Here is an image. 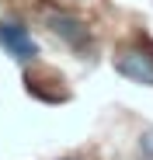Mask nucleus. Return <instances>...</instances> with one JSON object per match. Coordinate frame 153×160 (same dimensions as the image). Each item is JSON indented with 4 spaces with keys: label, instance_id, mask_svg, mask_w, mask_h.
<instances>
[{
    "label": "nucleus",
    "instance_id": "obj_1",
    "mask_svg": "<svg viewBox=\"0 0 153 160\" xmlns=\"http://www.w3.org/2000/svg\"><path fill=\"white\" fill-rule=\"evenodd\" d=\"M115 70L122 77H129L132 84L153 87V42L150 38H136V42H125L115 52Z\"/></svg>",
    "mask_w": 153,
    "mask_h": 160
},
{
    "label": "nucleus",
    "instance_id": "obj_2",
    "mask_svg": "<svg viewBox=\"0 0 153 160\" xmlns=\"http://www.w3.org/2000/svg\"><path fill=\"white\" fill-rule=\"evenodd\" d=\"M45 24H49V32H52L59 42H66L70 49H76V52L91 49V28L80 18H73L66 11H45Z\"/></svg>",
    "mask_w": 153,
    "mask_h": 160
},
{
    "label": "nucleus",
    "instance_id": "obj_3",
    "mask_svg": "<svg viewBox=\"0 0 153 160\" xmlns=\"http://www.w3.org/2000/svg\"><path fill=\"white\" fill-rule=\"evenodd\" d=\"M0 45H4V49H7V56H14L17 63H28V59L38 56V45H35L32 32L24 28L21 21H14V18L0 21Z\"/></svg>",
    "mask_w": 153,
    "mask_h": 160
},
{
    "label": "nucleus",
    "instance_id": "obj_4",
    "mask_svg": "<svg viewBox=\"0 0 153 160\" xmlns=\"http://www.w3.org/2000/svg\"><path fill=\"white\" fill-rule=\"evenodd\" d=\"M139 153H143L146 160H153V129H146L143 136H139Z\"/></svg>",
    "mask_w": 153,
    "mask_h": 160
}]
</instances>
